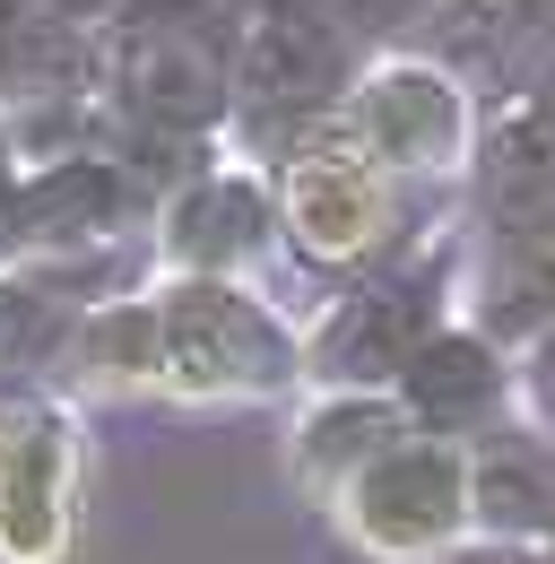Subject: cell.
Returning a JSON list of instances; mask_svg holds the SVG:
<instances>
[{
  "instance_id": "cell-1",
  "label": "cell",
  "mask_w": 555,
  "mask_h": 564,
  "mask_svg": "<svg viewBox=\"0 0 555 564\" xmlns=\"http://www.w3.org/2000/svg\"><path fill=\"white\" fill-rule=\"evenodd\" d=\"M165 391L183 400H270L304 382V339L235 279H174L156 295Z\"/></svg>"
},
{
  "instance_id": "cell-2",
  "label": "cell",
  "mask_w": 555,
  "mask_h": 564,
  "mask_svg": "<svg viewBox=\"0 0 555 564\" xmlns=\"http://www.w3.org/2000/svg\"><path fill=\"white\" fill-rule=\"evenodd\" d=\"M339 521L382 564L451 556L460 530H469V443H443V434L391 443L382 460H364L339 487Z\"/></svg>"
},
{
  "instance_id": "cell-3",
  "label": "cell",
  "mask_w": 555,
  "mask_h": 564,
  "mask_svg": "<svg viewBox=\"0 0 555 564\" xmlns=\"http://www.w3.org/2000/svg\"><path fill=\"white\" fill-rule=\"evenodd\" d=\"M69 469L78 443L53 400H0V564H62L69 556Z\"/></svg>"
},
{
  "instance_id": "cell-4",
  "label": "cell",
  "mask_w": 555,
  "mask_h": 564,
  "mask_svg": "<svg viewBox=\"0 0 555 564\" xmlns=\"http://www.w3.org/2000/svg\"><path fill=\"white\" fill-rule=\"evenodd\" d=\"M434 330H443V313H434V279L425 270L347 286L339 313L322 322V339L304 348V373H322L330 391H391Z\"/></svg>"
},
{
  "instance_id": "cell-5",
  "label": "cell",
  "mask_w": 555,
  "mask_h": 564,
  "mask_svg": "<svg viewBox=\"0 0 555 564\" xmlns=\"http://www.w3.org/2000/svg\"><path fill=\"white\" fill-rule=\"evenodd\" d=\"M339 131L364 165L382 174H425V165H451L469 140V105L460 87L425 62H391V70L356 78V96L339 105Z\"/></svg>"
},
{
  "instance_id": "cell-6",
  "label": "cell",
  "mask_w": 555,
  "mask_h": 564,
  "mask_svg": "<svg viewBox=\"0 0 555 564\" xmlns=\"http://www.w3.org/2000/svg\"><path fill=\"white\" fill-rule=\"evenodd\" d=\"M286 226L313 261H364L391 226V174L364 165L347 140L304 148L295 174H286Z\"/></svg>"
},
{
  "instance_id": "cell-7",
  "label": "cell",
  "mask_w": 555,
  "mask_h": 564,
  "mask_svg": "<svg viewBox=\"0 0 555 564\" xmlns=\"http://www.w3.org/2000/svg\"><path fill=\"white\" fill-rule=\"evenodd\" d=\"M391 400L409 409L416 434L460 443V434H486V425L503 417L512 373H503V356H494L486 330H434V339L409 356V373L391 382Z\"/></svg>"
},
{
  "instance_id": "cell-8",
  "label": "cell",
  "mask_w": 555,
  "mask_h": 564,
  "mask_svg": "<svg viewBox=\"0 0 555 564\" xmlns=\"http://www.w3.org/2000/svg\"><path fill=\"white\" fill-rule=\"evenodd\" d=\"M486 209L503 243L555 252V105H521L486 148Z\"/></svg>"
},
{
  "instance_id": "cell-9",
  "label": "cell",
  "mask_w": 555,
  "mask_h": 564,
  "mask_svg": "<svg viewBox=\"0 0 555 564\" xmlns=\"http://www.w3.org/2000/svg\"><path fill=\"white\" fill-rule=\"evenodd\" d=\"M261 243H270V200H261V183H243V174H200V183L165 209V252H174L192 279L243 270Z\"/></svg>"
},
{
  "instance_id": "cell-10",
  "label": "cell",
  "mask_w": 555,
  "mask_h": 564,
  "mask_svg": "<svg viewBox=\"0 0 555 564\" xmlns=\"http://www.w3.org/2000/svg\"><path fill=\"white\" fill-rule=\"evenodd\" d=\"M469 530H486L494 547H547L555 539V460L538 443L503 434L469 452Z\"/></svg>"
},
{
  "instance_id": "cell-11",
  "label": "cell",
  "mask_w": 555,
  "mask_h": 564,
  "mask_svg": "<svg viewBox=\"0 0 555 564\" xmlns=\"http://www.w3.org/2000/svg\"><path fill=\"white\" fill-rule=\"evenodd\" d=\"M409 434L416 425L391 391H322V400L304 409V425H295V469L322 495H339L364 460H382V452L409 443Z\"/></svg>"
}]
</instances>
